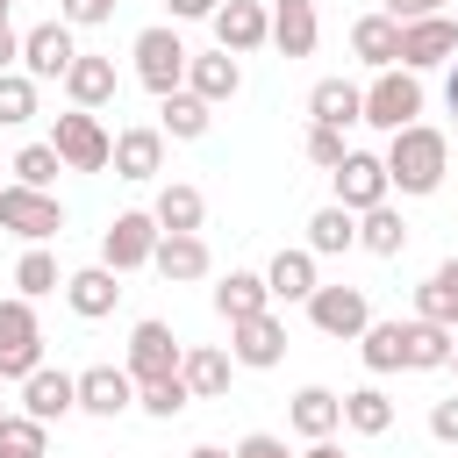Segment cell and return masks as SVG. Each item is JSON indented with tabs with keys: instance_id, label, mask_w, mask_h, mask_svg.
<instances>
[{
	"instance_id": "bcb514c9",
	"label": "cell",
	"mask_w": 458,
	"mask_h": 458,
	"mask_svg": "<svg viewBox=\"0 0 458 458\" xmlns=\"http://www.w3.org/2000/svg\"><path fill=\"white\" fill-rule=\"evenodd\" d=\"M437 7H444V0H386L394 21H422V14H437Z\"/></svg>"
},
{
	"instance_id": "ac0fdd59",
	"label": "cell",
	"mask_w": 458,
	"mask_h": 458,
	"mask_svg": "<svg viewBox=\"0 0 458 458\" xmlns=\"http://www.w3.org/2000/svg\"><path fill=\"white\" fill-rule=\"evenodd\" d=\"M308 114L329 122V129H351V122H365V93H358L351 79H322V86L308 93Z\"/></svg>"
},
{
	"instance_id": "44dd1931",
	"label": "cell",
	"mask_w": 458,
	"mask_h": 458,
	"mask_svg": "<svg viewBox=\"0 0 458 458\" xmlns=\"http://www.w3.org/2000/svg\"><path fill=\"white\" fill-rule=\"evenodd\" d=\"M265 301H272V286H265L258 272H229V279L215 286V315H222V322H250V315H265Z\"/></svg>"
},
{
	"instance_id": "7dc6e473",
	"label": "cell",
	"mask_w": 458,
	"mask_h": 458,
	"mask_svg": "<svg viewBox=\"0 0 458 458\" xmlns=\"http://www.w3.org/2000/svg\"><path fill=\"white\" fill-rule=\"evenodd\" d=\"M14 57H21V36H14V29H7V0H0V72H7V64H14Z\"/></svg>"
},
{
	"instance_id": "4fadbf2b",
	"label": "cell",
	"mask_w": 458,
	"mask_h": 458,
	"mask_svg": "<svg viewBox=\"0 0 458 458\" xmlns=\"http://www.w3.org/2000/svg\"><path fill=\"white\" fill-rule=\"evenodd\" d=\"M21 408H29L36 422H64V415L79 408V379H72V372H50V365H36V372L21 379Z\"/></svg>"
},
{
	"instance_id": "2e32d148",
	"label": "cell",
	"mask_w": 458,
	"mask_h": 458,
	"mask_svg": "<svg viewBox=\"0 0 458 458\" xmlns=\"http://www.w3.org/2000/svg\"><path fill=\"white\" fill-rule=\"evenodd\" d=\"M401 365H408V372H437V365H451V329L429 322V315L401 322Z\"/></svg>"
},
{
	"instance_id": "6da1fadb",
	"label": "cell",
	"mask_w": 458,
	"mask_h": 458,
	"mask_svg": "<svg viewBox=\"0 0 458 458\" xmlns=\"http://www.w3.org/2000/svg\"><path fill=\"white\" fill-rule=\"evenodd\" d=\"M386 179H394L401 193H437V186H444V136L422 129V122L394 129V143H386Z\"/></svg>"
},
{
	"instance_id": "9a60e30c",
	"label": "cell",
	"mask_w": 458,
	"mask_h": 458,
	"mask_svg": "<svg viewBox=\"0 0 458 458\" xmlns=\"http://www.w3.org/2000/svg\"><path fill=\"white\" fill-rule=\"evenodd\" d=\"M215 36H222L229 57H243V50H258V43L272 36V14H265L258 0H229V7H215Z\"/></svg>"
},
{
	"instance_id": "e0dca14e",
	"label": "cell",
	"mask_w": 458,
	"mask_h": 458,
	"mask_svg": "<svg viewBox=\"0 0 458 458\" xmlns=\"http://www.w3.org/2000/svg\"><path fill=\"white\" fill-rule=\"evenodd\" d=\"M150 265H157L165 279H200V272H208V243H200V229H165L157 250H150Z\"/></svg>"
},
{
	"instance_id": "cb8c5ba5",
	"label": "cell",
	"mask_w": 458,
	"mask_h": 458,
	"mask_svg": "<svg viewBox=\"0 0 458 458\" xmlns=\"http://www.w3.org/2000/svg\"><path fill=\"white\" fill-rule=\"evenodd\" d=\"M64 93L79 100V107H100V100H114V57H72V72H64Z\"/></svg>"
},
{
	"instance_id": "83f0119b",
	"label": "cell",
	"mask_w": 458,
	"mask_h": 458,
	"mask_svg": "<svg viewBox=\"0 0 458 458\" xmlns=\"http://www.w3.org/2000/svg\"><path fill=\"white\" fill-rule=\"evenodd\" d=\"M186 79H193V93H200L208 107H215V100H229V93L243 86V72H236V57H229V50H215V57H193V64H186Z\"/></svg>"
},
{
	"instance_id": "f907efd6",
	"label": "cell",
	"mask_w": 458,
	"mask_h": 458,
	"mask_svg": "<svg viewBox=\"0 0 458 458\" xmlns=\"http://www.w3.org/2000/svg\"><path fill=\"white\" fill-rule=\"evenodd\" d=\"M444 100H451V114H458V57H451V79H444Z\"/></svg>"
},
{
	"instance_id": "e575fe53",
	"label": "cell",
	"mask_w": 458,
	"mask_h": 458,
	"mask_svg": "<svg viewBox=\"0 0 458 458\" xmlns=\"http://www.w3.org/2000/svg\"><path fill=\"white\" fill-rule=\"evenodd\" d=\"M179 379H186L193 394H222V386H229V358H222V351H186V358H179Z\"/></svg>"
},
{
	"instance_id": "f546056e",
	"label": "cell",
	"mask_w": 458,
	"mask_h": 458,
	"mask_svg": "<svg viewBox=\"0 0 458 458\" xmlns=\"http://www.w3.org/2000/svg\"><path fill=\"white\" fill-rule=\"evenodd\" d=\"M336 422H344V401H336L329 386H301V394H293V429H301V437H329Z\"/></svg>"
},
{
	"instance_id": "8fae6325",
	"label": "cell",
	"mask_w": 458,
	"mask_h": 458,
	"mask_svg": "<svg viewBox=\"0 0 458 458\" xmlns=\"http://www.w3.org/2000/svg\"><path fill=\"white\" fill-rule=\"evenodd\" d=\"M444 57H458V21H444V14L401 21V64H408V72H422V64H444Z\"/></svg>"
},
{
	"instance_id": "5bb4252c",
	"label": "cell",
	"mask_w": 458,
	"mask_h": 458,
	"mask_svg": "<svg viewBox=\"0 0 458 458\" xmlns=\"http://www.w3.org/2000/svg\"><path fill=\"white\" fill-rule=\"evenodd\" d=\"M79 408L114 422L122 408H136V372H114V365H93V372H79Z\"/></svg>"
},
{
	"instance_id": "7402d4cb",
	"label": "cell",
	"mask_w": 458,
	"mask_h": 458,
	"mask_svg": "<svg viewBox=\"0 0 458 458\" xmlns=\"http://www.w3.org/2000/svg\"><path fill=\"white\" fill-rule=\"evenodd\" d=\"M236 329V365H279L286 358V329L272 315H250V322H229Z\"/></svg>"
},
{
	"instance_id": "8992f818",
	"label": "cell",
	"mask_w": 458,
	"mask_h": 458,
	"mask_svg": "<svg viewBox=\"0 0 458 458\" xmlns=\"http://www.w3.org/2000/svg\"><path fill=\"white\" fill-rule=\"evenodd\" d=\"M0 229H14V236H29V243H43V236H57L64 229V208L43 193V186H0Z\"/></svg>"
},
{
	"instance_id": "4316f807",
	"label": "cell",
	"mask_w": 458,
	"mask_h": 458,
	"mask_svg": "<svg viewBox=\"0 0 458 458\" xmlns=\"http://www.w3.org/2000/svg\"><path fill=\"white\" fill-rule=\"evenodd\" d=\"M415 315H429V322L458 329V258H444V265L429 272V286L415 293Z\"/></svg>"
},
{
	"instance_id": "f6af8a7d",
	"label": "cell",
	"mask_w": 458,
	"mask_h": 458,
	"mask_svg": "<svg viewBox=\"0 0 458 458\" xmlns=\"http://www.w3.org/2000/svg\"><path fill=\"white\" fill-rule=\"evenodd\" d=\"M236 458H286V444L258 429V437H243V444H236Z\"/></svg>"
},
{
	"instance_id": "7a4b0ae2",
	"label": "cell",
	"mask_w": 458,
	"mask_h": 458,
	"mask_svg": "<svg viewBox=\"0 0 458 458\" xmlns=\"http://www.w3.org/2000/svg\"><path fill=\"white\" fill-rule=\"evenodd\" d=\"M415 114H422V79H415L408 64H386V72L365 86V122L394 136V129H408Z\"/></svg>"
},
{
	"instance_id": "816d5d0a",
	"label": "cell",
	"mask_w": 458,
	"mask_h": 458,
	"mask_svg": "<svg viewBox=\"0 0 458 458\" xmlns=\"http://www.w3.org/2000/svg\"><path fill=\"white\" fill-rule=\"evenodd\" d=\"M308 458H344V451H336L329 437H315V451H308Z\"/></svg>"
},
{
	"instance_id": "277c9868",
	"label": "cell",
	"mask_w": 458,
	"mask_h": 458,
	"mask_svg": "<svg viewBox=\"0 0 458 458\" xmlns=\"http://www.w3.org/2000/svg\"><path fill=\"white\" fill-rule=\"evenodd\" d=\"M186 64H193V50L179 43V29H143V36H136V79H143L157 100H165V93H179Z\"/></svg>"
},
{
	"instance_id": "d6986e66",
	"label": "cell",
	"mask_w": 458,
	"mask_h": 458,
	"mask_svg": "<svg viewBox=\"0 0 458 458\" xmlns=\"http://www.w3.org/2000/svg\"><path fill=\"white\" fill-rule=\"evenodd\" d=\"M165 165V129H122L114 136V172L122 179H150Z\"/></svg>"
},
{
	"instance_id": "7bdbcfd3",
	"label": "cell",
	"mask_w": 458,
	"mask_h": 458,
	"mask_svg": "<svg viewBox=\"0 0 458 458\" xmlns=\"http://www.w3.org/2000/svg\"><path fill=\"white\" fill-rule=\"evenodd\" d=\"M114 14V0H64V21L72 29H93V21H107Z\"/></svg>"
},
{
	"instance_id": "603a6c76",
	"label": "cell",
	"mask_w": 458,
	"mask_h": 458,
	"mask_svg": "<svg viewBox=\"0 0 458 458\" xmlns=\"http://www.w3.org/2000/svg\"><path fill=\"white\" fill-rule=\"evenodd\" d=\"M351 50H358L365 64H379V72L401 64V21H394V14H365V21L351 29Z\"/></svg>"
},
{
	"instance_id": "52a82bcc",
	"label": "cell",
	"mask_w": 458,
	"mask_h": 458,
	"mask_svg": "<svg viewBox=\"0 0 458 458\" xmlns=\"http://www.w3.org/2000/svg\"><path fill=\"white\" fill-rule=\"evenodd\" d=\"M157 215H114L107 222V236H100V265H114V272H136V265H150V250H157Z\"/></svg>"
},
{
	"instance_id": "ee69618b",
	"label": "cell",
	"mask_w": 458,
	"mask_h": 458,
	"mask_svg": "<svg viewBox=\"0 0 458 458\" xmlns=\"http://www.w3.org/2000/svg\"><path fill=\"white\" fill-rule=\"evenodd\" d=\"M429 437H437V444H458V394L429 408Z\"/></svg>"
},
{
	"instance_id": "7c38bea8",
	"label": "cell",
	"mask_w": 458,
	"mask_h": 458,
	"mask_svg": "<svg viewBox=\"0 0 458 458\" xmlns=\"http://www.w3.org/2000/svg\"><path fill=\"white\" fill-rule=\"evenodd\" d=\"M129 372H136V386L179 372V336H172L165 322H136V329H129Z\"/></svg>"
},
{
	"instance_id": "f35d334b",
	"label": "cell",
	"mask_w": 458,
	"mask_h": 458,
	"mask_svg": "<svg viewBox=\"0 0 458 458\" xmlns=\"http://www.w3.org/2000/svg\"><path fill=\"white\" fill-rule=\"evenodd\" d=\"M14 286L36 301V293H57V258L50 250H21V265H14Z\"/></svg>"
},
{
	"instance_id": "836d02e7",
	"label": "cell",
	"mask_w": 458,
	"mask_h": 458,
	"mask_svg": "<svg viewBox=\"0 0 458 458\" xmlns=\"http://www.w3.org/2000/svg\"><path fill=\"white\" fill-rule=\"evenodd\" d=\"M150 215H157V229H200V215H208V200H200L193 186H165Z\"/></svg>"
},
{
	"instance_id": "4dcf8cb0",
	"label": "cell",
	"mask_w": 458,
	"mask_h": 458,
	"mask_svg": "<svg viewBox=\"0 0 458 458\" xmlns=\"http://www.w3.org/2000/svg\"><path fill=\"white\" fill-rule=\"evenodd\" d=\"M344 422H351L358 437H386V429H394V401H386L379 386H358V394H344Z\"/></svg>"
},
{
	"instance_id": "9c48e42d",
	"label": "cell",
	"mask_w": 458,
	"mask_h": 458,
	"mask_svg": "<svg viewBox=\"0 0 458 458\" xmlns=\"http://www.w3.org/2000/svg\"><path fill=\"white\" fill-rule=\"evenodd\" d=\"M72 57H79V43H72V21H64V14H57V21H36V29L21 36V64H29V79H64Z\"/></svg>"
},
{
	"instance_id": "ba28073f",
	"label": "cell",
	"mask_w": 458,
	"mask_h": 458,
	"mask_svg": "<svg viewBox=\"0 0 458 458\" xmlns=\"http://www.w3.org/2000/svg\"><path fill=\"white\" fill-rule=\"evenodd\" d=\"M308 315H315L322 336H365L372 329V301L358 286H315L308 293Z\"/></svg>"
},
{
	"instance_id": "b9f144b4",
	"label": "cell",
	"mask_w": 458,
	"mask_h": 458,
	"mask_svg": "<svg viewBox=\"0 0 458 458\" xmlns=\"http://www.w3.org/2000/svg\"><path fill=\"white\" fill-rule=\"evenodd\" d=\"M308 157H315L322 172H336V165L351 157V150H344V129H329V122H315V129H308Z\"/></svg>"
},
{
	"instance_id": "3957f363",
	"label": "cell",
	"mask_w": 458,
	"mask_h": 458,
	"mask_svg": "<svg viewBox=\"0 0 458 458\" xmlns=\"http://www.w3.org/2000/svg\"><path fill=\"white\" fill-rule=\"evenodd\" d=\"M43 365V329H36V308L29 293L0 301V379H29Z\"/></svg>"
},
{
	"instance_id": "8d00e7d4",
	"label": "cell",
	"mask_w": 458,
	"mask_h": 458,
	"mask_svg": "<svg viewBox=\"0 0 458 458\" xmlns=\"http://www.w3.org/2000/svg\"><path fill=\"white\" fill-rule=\"evenodd\" d=\"M36 114V79L29 72H0V122L14 129V122H29Z\"/></svg>"
},
{
	"instance_id": "ab89813d",
	"label": "cell",
	"mask_w": 458,
	"mask_h": 458,
	"mask_svg": "<svg viewBox=\"0 0 458 458\" xmlns=\"http://www.w3.org/2000/svg\"><path fill=\"white\" fill-rule=\"evenodd\" d=\"M365 365L372 372H401V322H372L365 329Z\"/></svg>"
},
{
	"instance_id": "d590c367",
	"label": "cell",
	"mask_w": 458,
	"mask_h": 458,
	"mask_svg": "<svg viewBox=\"0 0 458 458\" xmlns=\"http://www.w3.org/2000/svg\"><path fill=\"white\" fill-rule=\"evenodd\" d=\"M193 401V386L179 379V372H165V379H143V394H136V408H150V415H179Z\"/></svg>"
},
{
	"instance_id": "c3c4849f",
	"label": "cell",
	"mask_w": 458,
	"mask_h": 458,
	"mask_svg": "<svg viewBox=\"0 0 458 458\" xmlns=\"http://www.w3.org/2000/svg\"><path fill=\"white\" fill-rule=\"evenodd\" d=\"M215 7H222V0H172V14H179V21H200V14H215Z\"/></svg>"
},
{
	"instance_id": "5b68a950",
	"label": "cell",
	"mask_w": 458,
	"mask_h": 458,
	"mask_svg": "<svg viewBox=\"0 0 458 458\" xmlns=\"http://www.w3.org/2000/svg\"><path fill=\"white\" fill-rule=\"evenodd\" d=\"M50 143H57V157H64V172H100V165H114V143H107V129L93 122V107L57 114Z\"/></svg>"
},
{
	"instance_id": "11a10c76",
	"label": "cell",
	"mask_w": 458,
	"mask_h": 458,
	"mask_svg": "<svg viewBox=\"0 0 458 458\" xmlns=\"http://www.w3.org/2000/svg\"><path fill=\"white\" fill-rule=\"evenodd\" d=\"M7 7H14V0H7Z\"/></svg>"
},
{
	"instance_id": "30bf717a",
	"label": "cell",
	"mask_w": 458,
	"mask_h": 458,
	"mask_svg": "<svg viewBox=\"0 0 458 458\" xmlns=\"http://www.w3.org/2000/svg\"><path fill=\"white\" fill-rule=\"evenodd\" d=\"M329 179H336V200H344L351 215L379 208V200H386V186H394V179H386V157H372V150H351Z\"/></svg>"
},
{
	"instance_id": "f5cc1de1",
	"label": "cell",
	"mask_w": 458,
	"mask_h": 458,
	"mask_svg": "<svg viewBox=\"0 0 458 458\" xmlns=\"http://www.w3.org/2000/svg\"><path fill=\"white\" fill-rule=\"evenodd\" d=\"M451 365H458V329H451Z\"/></svg>"
},
{
	"instance_id": "1f68e13d",
	"label": "cell",
	"mask_w": 458,
	"mask_h": 458,
	"mask_svg": "<svg viewBox=\"0 0 458 458\" xmlns=\"http://www.w3.org/2000/svg\"><path fill=\"white\" fill-rule=\"evenodd\" d=\"M351 243H358V215H351L344 200L308 222V250H322V258H329V250H351Z\"/></svg>"
},
{
	"instance_id": "681fc988",
	"label": "cell",
	"mask_w": 458,
	"mask_h": 458,
	"mask_svg": "<svg viewBox=\"0 0 458 458\" xmlns=\"http://www.w3.org/2000/svg\"><path fill=\"white\" fill-rule=\"evenodd\" d=\"M186 458H236V451H222V444H193Z\"/></svg>"
},
{
	"instance_id": "d4e9b609",
	"label": "cell",
	"mask_w": 458,
	"mask_h": 458,
	"mask_svg": "<svg viewBox=\"0 0 458 458\" xmlns=\"http://www.w3.org/2000/svg\"><path fill=\"white\" fill-rule=\"evenodd\" d=\"M272 43L286 57H308L315 50V0H279L272 7Z\"/></svg>"
},
{
	"instance_id": "ffe728a7",
	"label": "cell",
	"mask_w": 458,
	"mask_h": 458,
	"mask_svg": "<svg viewBox=\"0 0 458 458\" xmlns=\"http://www.w3.org/2000/svg\"><path fill=\"white\" fill-rule=\"evenodd\" d=\"M114 279H122L114 265H86V272H72V279H64V293H72V308L93 322V315H107V308L122 301V286H114Z\"/></svg>"
},
{
	"instance_id": "60d3db41",
	"label": "cell",
	"mask_w": 458,
	"mask_h": 458,
	"mask_svg": "<svg viewBox=\"0 0 458 458\" xmlns=\"http://www.w3.org/2000/svg\"><path fill=\"white\" fill-rule=\"evenodd\" d=\"M50 422H36V415H0V451H29V458H43V437Z\"/></svg>"
},
{
	"instance_id": "db71d44e",
	"label": "cell",
	"mask_w": 458,
	"mask_h": 458,
	"mask_svg": "<svg viewBox=\"0 0 458 458\" xmlns=\"http://www.w3.org/2000/svg\"><path fill=\"white\" fill-rule=\"evenodd\" d=\"M0 458H29V451H0Z\"/></svg>"
},
{
	"instance_id": "d6a6232c",
	"label": "cell",
	"mask_w": 458,
	"mask_h": 458,
	"mask_svg": "<svg viewBox=\"0 0 458 458\" xmlns=\"http://www.w3.org/2000/svg\"><path fill=\"white\" fill-rule=\"evenodd\" d=\"M165 136H179V143L208 136V100L200 93H165Z\"/></svg>"
},
{
	"instance_id": "484cf974",
	"label": "cell",
	"mask_w": 458,
	"mask_h": 458,
	"mask_svg": "<svg viewBox=\"0 0 458 458\" xmlns=\"http://www.w3.org/2000/svg\"><path fill=\"white\" fill-rule=\"evenodd\" d=\"M265 286H272V301H308L315 293V250H279Z\"/></svg>"
},
{
	"instance_id": "f1b7e54d",
	"label": "cell",
	"mask_w": 458,
	"mask_h": 458,
	"mask_svg": "<svg viewBox=\"0 0 458 458\" xmlns=\"http://www.w3.org/2000/svg\"><path fill=\"white\" fill-rule=\"evenodd\" d=\"M358 243H365L372 258H401V243H408V222H401V215L379 200V208H365V215H358Z\"/></svg>"
},
{
	"instance_id": "74e56055",
	"label": "cell",
	"mask_w": 458,
	"mask_h": 458,
	"mask_svg": "<svg viewBox=\"0 0 458 458\" xmlns=\"http://www.w3.org/2000/svg\"><path fill=\"white\" fill-rule=\"evenodd\" d=\"M57 172H64V157H57V143H29V150L14 157V179H21V186H50Z\"/></svg>"
}]
</instances>
